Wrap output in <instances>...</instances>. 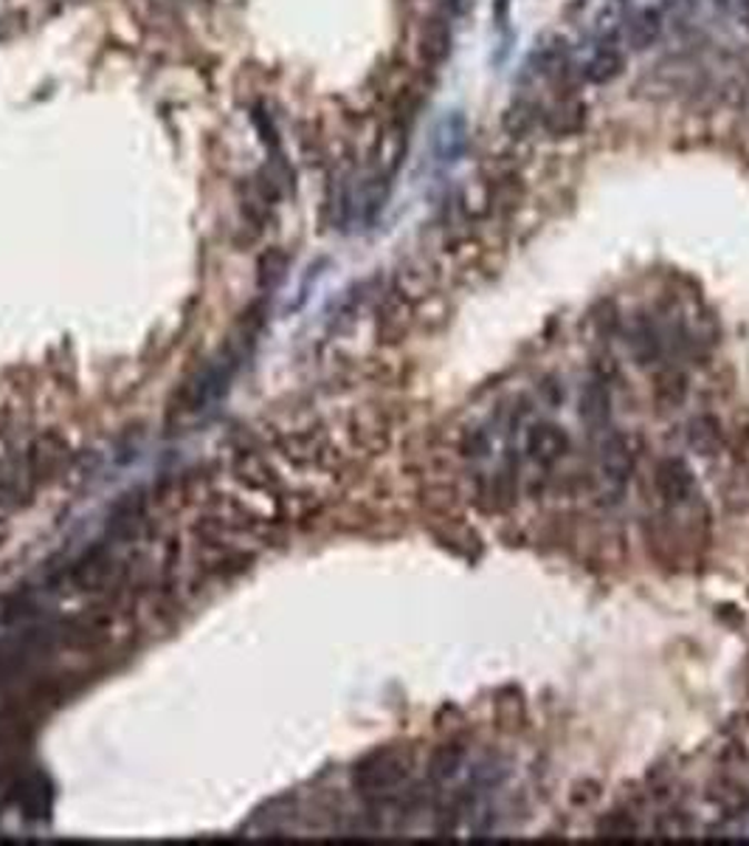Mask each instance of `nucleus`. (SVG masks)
<instances>
[{
    "mask_svg": "<svg viewBox=\"0 0 749 846\" xmlns=\"http://www.w3.org/2000/svg\"><path fill=\"white\" fill-rule=\"evenodd\" d=\"M707 802L727 818H743L749 813V785L738 782L730 773H721L707 787Z\"/></svg>",
    "mask_w": 749,
    "mask_h": 846,
    "instance_id": "nucleus-4",
    "label": "nucleus"
},
{
    "mask_svg": "<svg viewBox=\"0 0 749 846\" xmlns=\"http://www.w3.org/2000/svg\"><path fill=\"white\" fill-rule=\"evenodd\" d=\"M406 773L408 762L397 751H386V754H375L355 771V785L364 790H389L406 779Z\"/></svg>",
    "mask_w": 749,
    "mask_h": 846,
    "instance_id": "nucleus-3",
    "label": "nucleus"
},
{
    "mask_svg": "<svg viewBox=\"0 0 749 846\" xmlns=\"http://www.w3.org/2000/svg\"><path fill=\"white\" fill-rule=\"evenodd\" d=\"M524 449H527V454H530L536 463H541V466H555V463L567 457V452L573 449V441H569V435L560 430L558 423L538 421L530 423L527 432H524Z\"/></svg>",
    "mask_w": 749,
    "mask_h": 846,
    "instance_id": "nucleus-2",
    "label": "nucleus"
},
{
    "mask_svg": "<svg viewBox=\"0 0 749 846\" xmlns=\"http://www.w3.org/2000/svg\"><path fill=\"white\" fill-rule=\"evenodd\" d=\"M654 485H657L662 505H668V508L685 505L696 494V477L682 457H665V461H659L657 472H654Z\"/></svg>",
    "mask_w": 749,
    "mask_h": 846,
    "instance_id": "nucleus-1",
    "label": "nucleus"
},
{
    "mask_svg": "<svg viewBox=\"0 0 749 846\" xmlns=\"http://www.w3.org/2000/svg\"><path fill=\"white\" fill-rule=\"evenodd\" d=\"M685 375L677 370H665L662 375H657V404H662V410H674L679 401L685 399Z\"/></svg>",
    "mask_w": 749,
    "mask_h": 846,
    "instance_id": "nucleus-7",
    "label": "nucleus"
},
{
    "mask_svg": "<svg viewBox=\"0 0 749 846\" xmlns=\"http://www.w3.org/2000/svg\"><path fill=\"white\" fill-rule=\"evenodd\" d=\"M631 449H628V443L623 441L620 435H611L609 441L604 443V454H600V472H604L606 483L615 485L617 491H623V485L631 477Z\"/></svg>",
    "mask_w": 749,
    "mask_h": 846,
    "instance_id": "nucleus-5",
    "label": "nucleus"
},
{
    "mask_svg": "<svg viewBox=\"0 0 749 846\" xmlns=\"http://www.w3.org/2000/svg\"><path fill=\"white\" fill-rule=\"evenodd\" d=\"M600 835H611V838H626V835L637 833V822L628 813H611L600 822Z\"/></svg>",
    "mask_w": 749,
    "mask_h": 846,
    "instance_id": "nucleus-8",
    "label": "nucleus"
},
{
    "mask_svg": "<svg viewBox=\"0 0 749 846\" xmlns=\"http://www.w3.org/2000/svg\"><path fill=\"white\" fill-rule=\"evenodd\" d=\"M586 412H591V421H606L609 417V393L604 386H589L584 395Z\"/></svg>",
    "mask_w": 749,
    "mask_h": 846,
    "instance_id": "nucleus-9",
    "label": "nucleus"
},
{
    "mask_svg": "<svg viewBox=\"0 0 749 846\" xmlns=\"http://www.w3.org/2000/svg\"><path fill=\"white\" fill-rule=\"evenodd\" d=\"M465 751L468 748H465L463 743H457V739H454V743L439 745V748L434 751V756H432V779H437V782L452 779L454 773L463 767Z\"/></svg>",
    "mask_w": 749,
    "mask_h": 846,
    "instance_id": "nucleus-6",
    "label": "nucleus"
}]
</instances>
